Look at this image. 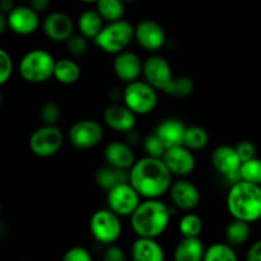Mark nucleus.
Wrapping results in <instances>:
<instances>
[{
  "mask_svg": "<svg viewBox=\"0 0 261 261\" xmlns=\"http://www.w3.org/2000/svg\"><path fill=\"white\" fill-rule=\"evenodd\" d=\"M43 32L50 40L64 42L74 32L73 20L65 13H50L43 20Z\"/></svg>",
  "mask_w": 261,
  "mask_h": 261,
  "instance_id": "18",
  "label": "nucleus"
},
{
  "mask_svg": "<svg viewBox=\"0 0 261 261\" xmlns=\"http://www.w3.org/2000/svg\"><path fill=\"white\" fill-rule=\"evenodd\" d=\"M127 181H129V176L126 175L125 170L111 167L109 165L106 167L99 168L96 172L97 185L102 189H106V190L117 185V184L127 182Z\"/></svg>",
  "mask_w": 261,
  "mask_h": 261,
  "instance_id": "26",
  "label": "nucleus"
},
{
  "mask_svg": "<svg viewBox=\"0 0 261 261\" xmlns=\"http://www.w3.org/2000/svg\"><path fill=\"white\" fill-rule=\"evenodd\" d=\"M212 163L214 168L218 171L221 175L226 176L228 178H240V166H241V160L237 154L236 148L231 145H219L212 153Z\"/></svg>",
  "mask_w": 261,
  "mask_h": 261,
  "instance_id": "14",
  "label": "nucleus"
},
{
  "mask_svg": "<svg viewBox=\"0 0 261 261\" xmlns=\"http://www.w3.org/2000/svg\"><path fill=\"white\" fill-rule=\"evenodd\" d=\"M50 0H31V8L36 10V12H43L47 9Z\"/></svg>",
  "mask_w": 261,
  "mask_h": 261,
  "instance_id": "42",
  "label": "nucleus"
},
{
  "mask_svg": "<svg viewBox=\"0 0 261 261\" xmlns=\"http://www.w3.org/2000/svg\"><path fill=\"white\" fill-rule=\"evenodd\" d=\"M236 150L240 160H241V162H245V161L247 160H251V158H254L255 154H256L255 145L252 144L251 142H247V140L239 143L236 147Z\"/></svg>",
  "mask_w": 261,
  "mask_h": 261,
  "instance_id": "39",
  "label": "nucleus"
},
{
  "mask_svg": "<svg viewBox=\"0 0 261 261\" xmlns=\"http://www.w3.org/2000/svg\"><path fill=\"white\" fill-rule=\"evenodd\" d=\"M96 10L99 13L102 19L107 22L122 19L125 13L124 2L122 0H97Z\"/></svg>",
  "mask_w": 261,
  "mask_h": 261,
  "instance_id": "28",
  "label": "nucleus"
},
{
  "mask_svg": "<svg viewBox=\"0 0 261 261\" xmlns=\"http://www.w3.org/2000/svg\"><path fill=\"white\" fill-rule=\"evenodd\" d=\"M170 196L176 208L182 211L195 209L200 203V193L199 189L193 182L188 180H178L171 184Z\"/></svg>",
  "mask_w": 261,
  "mask_h": 261,
  "instance_id": "16",
  "label": "nucleus"
},
{
  "mask_svg": "<svg viewBox=\"0 0 261 261\" xmlns=\"http://www.w3.org/2000/svg\"><path fill=\"white\" fill-rule=\"evenodd\" d=\"M105 160L111 167L127 170L135 162V155L132 148L121 142H112L105 149Z\"/></svg>",
  "mask_w": 261,
  "mask_h": 261,
  "instance_id": "20",
  "label": "nucleus"
},
{
  "mask_svg": "<svg viewBox=\"0 0 261 261\" xmlns=\"http://www.w3.org/2000/svg\"><path fill=\"white\" fill-rule=\"evenodd\" d=\"M13 71V61L9 54L0 48V86L10 78Z\"/></svg>",
  "mask_w": 261,
  "mask_h": 261,
  "instance_id": "37",
  "label": "nucleus"
},
{
  "mask_svg": "<svg viewBox=\"0 0 261 261\" xmlns=\"http://www.w3.org/2000/svg\"><path fill=\"white\" fill-rule=\"evenodd\" d=\"M61 110L60 106L55 102H46L41 107V119L45 125H56L60 121Z\"/></svg>",
  "mask_w": 261,
  "mask_h": 261,
  "instance_id": "36",
  "label": "nucleus"
},
{
  "mask_svg": "<svg viewBox=\"0 0 261 261\" xmlns=\"http://www.w3.org/2000/svg\"><path fill=\"white\" fill-rule=\"evenodd\" d=\"M246 259L249 261H261V240L250 247Z\"/></svg>",
  "mask_w": 261,
  "mask_h": 261,
  "instance_id": "41",
  "label": "nucleus"
},
{
  "mask_svg": "<svg viewBox=\"0 0 261 261\" xmlns=\"http://www.w3.org/2000/svg\"><path fill=\"white\" fill-rule=\"evenodd\" d=\"M63 142V133L56 125H45L32 133L30 148L38 157H50L60 150Z\"/></svg>",
  "mask_w": 261,
  "mask_h": 261,
  "instance_id": "8",
  "label": "nucleus"
},
{
  "mask_svg": "<svg viewBox=\"0 0 261 261\" xmlns=\"http://www.w3.org/2000/svg\"><path fill=\"white\" fill-rule=\"evenodd\" d=\"M103 259L106 261H125L126 256L121 247L110 244V246L105 250Z\"/></svg>",
  "mask_w": 261,
  "mask_h": 261,
  "instance_id": "40",
  "label": "nucleus"
},
{
  "mask_svg": "<svg viewBox=\"0 0 261 261\" xmlns=\"http://www.w3.org/2000/svg\"><path fill=\"white\" fill-rule=\"evenodd\" d=\"M103 138L101 124L94 120H81L71 125L69 130V140L78 149L94 148Z\"/></svg>",
  "mask_w": 261,
  "mask_h": 261,
  "instance_id": "10",
  "label": "nucleus"
},
{
  "mask_svg": "<svg viewBox=\"0 0 261 261\" xmlns=\"http://www.w3.org/2000/svg\"><path fill=\"white\" fill-rule=\"evenodd\" d=\"M239 173L241 180L255 185H261V160L254 157L242 162Z\"/></svg>",
  "mask_w": 261,
  "mask_h": 261,
  "instance_id": "31",
  "label": "nucleus"
},
{
  "mask_svg": "<svg viewBox=\"0 0 261 261\" xmlns=\"http://www.w3.org/2000/svg\"><path fill=\"white\" fill-rule=\"evenodd\" d=\"M53 76L63 84H73L81 76V68L71 59H60L55 61Z\"/></svg>",
  "mask_w": 261,
  "mask_h": 261,
  "instance_id": "25",
  "label": "nucleus"
},
{
  "mask_svg": "<svg viewBox=\"0 0 261 261\" xmlns=\"http://www.w3.org/2000/svg\"><path fill=\"white\" fill-rule=\"evenodd\" d=\"M7 27H8V18L7 15H5V13L0 10V35L4 32Z\"/></svg>",
  "mask_w": 261,
  "mask_h": 261,
  "instance_id": "44",
  "label": "nucleus"
},
{
  "mask_svg": "<svg viewBox=\"0 0 261 261\" xmlns=\"http://www.w3.org/2000/svg\"><path fill=\"white\" fill-rule=\"evenodd\" d=\"M259 219H260V221H261V216H260V218H259Z\"/></svg>",
  "mask_w": 261,
  "mask_h": 261,
  "instance_id": "49",
  "label": "nucleus"
},
{
  "mask_svg": "<svg viewBox=\"0 0 261 261\" xmlns=\"http://www.w3.org/2000/svg\"><path fill=\"white\" fill-rule=\"evenodd\" d=\"M161 160L172 175L186 176L195 168V157L185 145L167 148Z\"/></svg>",
  "mask_w": 261,
  "mask_h": 261,
  "instance_id": "11",
  "label": "nucleus"
},
{
  "mask_svg": "<svg viewBox=\"0 0 261 261\" xmlns=\"http://www.w3.org/2000/svg\"><path fill=\"white\" fill-rule=\"evenodd\" d=\"M0 214H2V204H0Z\"/></svg>",
  "mask_w": 261,
  "mask_h": 261,
  "instance_id": "48",
  "label": "nucleus"
},
{
  "mask_svg": "<svg viewBox=\"0 0 261 261\" xmlns=\"http://www.w3.org/2000/svg\"><path fill=\"white\" fill-rule=\"evenodd\" d=\"M132 217V228L139 237L157 239L170 223V208L157 199L140 201Z\"/></svg>",
  "mask_w": 261,
  "mask_h": 261,
  "instance_id": "2",
  "label": "nucleus"
},
{
  "mask_svg": "<svg viewBox=\"0 0 261 261\" xmlns=\"http://www.w3.org/2000/svg\"><path fill=\"white\" fill-rule=\"evenodd\" d=\"M143 63L140 61L139 56L132 51H120L117 53L114 60V71L119 79L122 82L130 83L137 81L142 74Z\"/></svg>",
  "mask_w": 261,
  "mask_h": 261,
  "instance_id": "17",
  "label": "nucleus"
},
{
  "mask_svg": "<svg viewBox=\"0 0 261 261\" xmlns=\"http://www.w3.org/2000/svg\"><path fill=\"white\" fill-rule=\"evenodd\" d=\"M193 79L186 75L177 76V78H173L172 76V79L168 82L167 86L162 89V92H165L166 94L176 97V98H186V97H189L193 93Z\"/></svg>",
  "mask_w": 261,
  "mask_h": 261,
  "instance_id": "29",
  "label": "nucleus"
},
{
  "mask_svg": "<svg viewBox=\"0 0 261 261\" xmlns=\"http://www.w3.org/2000/svg\"><path fill=\"white\" fill-rule=\"evenodd\" d=\"M54 65L53 55L48 51L37 48L23 56L19 63V73L30 83H42L53 76Z\"/></svg>",
  "mask_w": 261,
  "mask_h": 261,
  "instance_id": "5",
  "label": "nucleus"
},
{
  "mask_svg": "<svg viewBox=\"0 0 261 261\" xmlns=\"http://www.w3.org/2000/svg\"><path fill=\"white\" fill-rule=\"evenodd\" d=\"M2 101H3V97H2V92H0V105H2Z\"/></svg>",
  "mask_w": 261,
  "mask_h": 261,
  "instance_id": "47",
  "label": "nucleus"
},
{
  "mask_svg": "<svg viewBox=\"0 0 261 261\" xmlns=\"http://www.w3.org/2000/svg\"><path fill=\"white\" fill-rule=\"evenodd\" d=\"M205 247L199 237H184L175 249L176 261H200L203 259Z\"/></svg>",
  "mask_w": 261,
  "mask_h": 261,
  "instance_id": "23",
  "label": "nucleus"
},
{
  "mask_svg": "<svg viewBox=\"0 0 261 261\" xmlns=\"http://www.w3.org/2000/svg\"><path fill=\"white\" fill-rule=\"evenodd\" d=\"M178 229L184 237H199L203 231V221L196 214H185L178 223Z\"/></svg>",
  "mask_w": 261,
  "mask_h": 261,
  "instance_id": "33",
  "label": "nucleus"
},
{
  "mask_svg": "<svg viewBox=\"0 0 261 261\" xmlns=\"http://www.w3.org/2000/svg\"><path fill=\"white\" fill-rule=\"evenodd\" d=\"M105 122L115 132L127 133L134 129L137 124L135 114L125 105H111L105 110Z\"/></svg>",
  "mask_w": 261,
  "mask_h": 261,
  "instance_id": "19",
  "label": "nucleus"
},
{
  "mask_svg": "<svg viewBox=\"0 0 261 261\" xmlns=\"http://www.w3.org/2000/svg\"><path fill=\"white\" fill-rule=\"evenodd\" d=\"M124 3H133V2H138V0H122Z\"/></svg>",
  "mask_w": 261,
  "mask_h": 261,
  "instance_id": "46",
  "label": "nucleus"
},
{
  "mask_svg": "<svg viewBox=\"0 0 261 261\" xmlns=\"http://www.w3.org/2000/svg\"><path fill=\"white\" fill-rule=\"evenodd\" d=\"M250 226L249 222L234 219L227 226L226 239L231 245H242L249 240Z\"/></svg>",
  "mask_w": 261,
  "mask_h": 261,
  "instance_id": "30",
  "label": "nucleus"
},
{
  "mask_svg": "<svg viewBox=\"0 0 261 261\" xmlns=\"http://www.w3.org/2000/svg\"><path fill=\"white\" fill-rule=\"evenodd\" d=\"M227 209L234 219L249 223L257 221L261 216V186L236 181L227 195Z\"/></svg>",
  "mask_w": 261,
  "mask_h": 261,
  "instance_id": "3",
  "label": "nucleus"
},
{
  "mask_svg": "<svg viewBox=\"0 0 261 261\" xmlns=\"http://www.w3.org/2000/svg\"><path fill=\"white\" fill-rule=\"evenodd\" d=\"M133 38H134V27L127 20L119 19L103 25L93 40L101 50L110 54H117L125 50Z\"/></svg>",
  "mask_w": 261,
  "mask_h": 261,
  "instance_id": "4",
  "label": "nucleus"
},
{
  "mask_svg": "<svg viewBox=\"0 0 261 261\" xmlns=\"http://www.w3.org/2000/svg\"><path fill=\"white\" fill-rule=\"evenodd\" d=\"M142 74L144 75L147 83H149L153 88L161 89V91L172 79V70H171L170 64L160 55H153L145 60V63L143 64Z\"/></svg>",
  "mask_w": 261,
  "mask_h": 261,
  "instance_id": "13",
  "label": "nucleus"
},
{
  "mask_svg": "<svg viewBox=\"0 0 261 261\" xmlns=\"http://www.w3.org/2000/svg\"><path fill=\"white\" fill-rule=\"evenodd\" d=\"M8 27L18 35H31L40 24L38 13L31 7H14L8 13Z\"/></svg>",
  "mask_w": 261,
  "mask_h": 261,
  "instance_id": "15",
  "label": "nucleus"
},
{
  "mask_svg": "<svg viewBox=\"0 0 261 261\" xmlns=\"http://www.w3.org/2000/svg\"><path fill=\"white\" fill-rule=\"evenodd\" d=\"M103 27V19L96 9L84 10L78 19L79 33L87 38H94Z\"/></svg>",
  "mask_w": 261,
  "mask_h": 261,
  "instance_id": "24",
  "label": "nucleus"
},
{
  "mask_svg": "<svg viewBox=\"0 0 261 261\" xmlns=\"http://www.w3.org/2000/svg\"><path fill=\"white\" fill-rule=\"evenodd\" d=\"M209 142V135L204 127L193 125V126L185 127L184 132L182 145L189 148L190 150H200L206 147Z\"/></svg>",
  "mask_w": 261,
  "mask_h": 261,
  "instance_id": "27",
  "label": "nucleus"
},
{
  "mask_svg": "<svg viewBox=\"0 0 261 261\" xmlns=\"http://www.w3.org/2000/svg\"><path fill=\"white\" fill-rule=\"evenodd\" d=\"M14 8L13 0H0V10L4 13H9Z\"/></svg>",
  "mask_w": 261,
  "mask_h": 261,
  "instance_id": "43",
  "label": "nucleus"
},
{
  "mask_svg": "<svg viewBox=\"0 0 261 261\" xmlns=\"http://www.w3.org/2000/svg\"><path fill=\"white\" fill-rule=\"evenodd\" d=\"M144 149L145 153H147L149 157H154V158H162L163 153H165L166 147L165 144L162 143V140L160 139L157 134H150L148 135L147 138L144 139Z\"/></svg>",
  "mask_w": 261,
  "mask_h": 261,
  "instance_id": "35",
  "label": "nucleus"
},
{
  "mask_svg": "<svg viewBox=\"0 0 261 261\" xmlns=\"http://www.w3.org/2000/svg\"><path fill=\"white\" fill-rule=\"evenodd\" d=\"M129 184L140 198L157 199L168 191L172 184V173L161 158L147 155L135 161L130 167Z\"/></svg>",
  "mask_w": 261,
  "mask_h": 261,
  "instance_id": "1",
  "label": "nucleus"
},
{
  "mask_svg": "<svg viewBox=\"0 0 261 261\" xmlns=\"http://www.w3.org/2000/svg\"><path fill=\"white\" fill-rule=\"evenodd\" d=\"M134 38L144 50L157 51L165 43L166 33L158 22L144 19L134 27Z\"/></svg>",
  "mask_w": 261,
  "mask_h": 261,
  "instance_id": "12",
  "label": "nucleus"
},
{
  "mask_svg": "<svg viewBox=\"0 0 261 261\" xmlns=\"http://www.w3.org/2000/svg\"><path fill=\"white\" fill-rule=\"evenodd\" d=\"M185 127V125L178 120L168 119L158 125L155 134L160 137V139L162 140L166 149H167V148L176 147V145H182Z\"/></svg>",
  "mask_w": 261,
  "mask_h": 261,
  "instance_id": "22",
  "label": "nucleus"
},
{
  "mask_svg": "<svg viewBox=\"0 0 261 261\" xmlns=\"http://www.w3.org/2000/svg\"><path fill=\"white\" fill-rule=\"evenodd\" d=\"M81 2H84V3H96L97 0H81Z\"/></svg>",
  "mask_w": 261,
  "mask_h": 261,
  "instance_id": "45",
  "label": "nucleus"
},
{
  "mask_svg": "<svg viewBox=\"0 0 261 261\" xmlns=\"http://www.w3.org/2000/svg\"><path fill=\"white\" fill-rule=\"evenodd\" d=\"M64 261H91L92 256L87 249L82 246H74L69 249L68 251L64 254Z\"/></svg>",
  "mask_w": 261,
  "mask_h": 261,
  "instance_id": "38",
  "label": "nucleus"
},
{
  "mask_svg": "<svg viewBox=\"0 0 261 261\" xmlns=\"http://www.w3.org/2000/svg\"><path fill=\"white\" fill-rule=\"evenodd\" d=\"M203 260L205 261H236L237 255L229 245L214 244L205 249Z\"/></svg>",
  "mask_w": 261,
  "mask_h": 261,
  "instance_id": "32",
  "label": "nucleus"
},
{
  "mask_svg": "<svg viewBox=\"0 0 261 261\" xmlns=\"http://www.w3.org/2000/svg\"><path fill=\"white\" fill-rule=\"evenodd\" d=\"M107 201L110 209L117 216H130L139 205L140 195L127 181L109 189Z\"/></svg>",
  "mask_w": 261,
  "mask_h": 261,
  "instance_id": "9",
  "label": "nucleus"
},
{
  "mask_svg": "<svg viewBox=\"0 0 261 261\" xmlns=\"http://www.w3.org/2000/svg\"><path fill=\"white\" fill-rule=\"evenodd\" d=\"M66 50L70 55L81 58V56L86 55L88 51V42H87V37H84L82 33H71L65 41Z\"/></svg>",
  "mask_w": 261,
  "mask_h": 261,
  "instance_id": "34",
  "label": "nucleus"
},
{
  "mask_svg": "<svg viewBox=\"0 0 261 261\" xmlns=\"http://www.w3.org/2000/svg\"><path fill=\"white\" fill-rule=\"evenodd\" d=\"M125 106L129 107L135 115H145L152 112L158 103L155 88L147 82L133 81L124 89Z\"/></svg>",
  "mask_w": 261,
  "mask_h": 261,
  "instance_id": "6",
  "label": "nucleus"
},
{
  "mask_svg": "<svg viewBox=\"0 0 261 261\" xmlns=\"http://www.w3.org/2000/svg\"><path fill=\"white\" fill-rule=\"evenodd\" d=\"M89 229L94 239L101 244H114L121 236V222L112 211H97L89 221Z\"/></svg>",
  "mask_w": 261,
  "mask_h": 261,
  "instance_id": "7",
  "label": "nucleus"
},
{
  "mask_svg": "<svg viewBox=\"0 0 261 261\" xmlns=\"http://www.w3.org/2000/svg\"><path fill=\"white\" fill-rule=\"evenodd\" d=\"M132 257L135 261H163V247L150 237H139L132 245Z\"/></svg>",
  "mask_w": 261,
  "mask_h": 261,
  "instance_id": "21",
  "label": "nucleus"
}]
</instances>
